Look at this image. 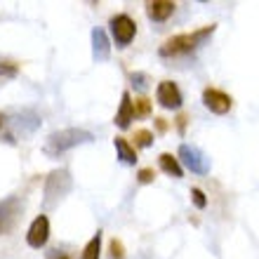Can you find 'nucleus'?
Listing matches in <instances>:
<instances>
[{"instance_id": "obj_4", "label": "nucleus", "mask_w": 259, "mask_h": 259, "mask_svg": "<svg viewBox=\"0 0 259 259\" xmlns=\"http://www.w3.org/2000/svg\"><path fill=\"white\" fill-rule=\"evenodd\" d=\"M24 214V200L17 196H7L0 200V236H7Z\"/></svg>"}, {"instance_id": "obj_19", "label": "nucleus", "mask_w": 259, "mask_h": 259, "mask_svg": "<svg viewBox=\"0 0 259 259\" xmlns=\"http://www.w3.org/2000/svg\"><path fill=\"white\" fill-rule=\"evenodd\" d=\"M191 200L198 210H205V207H207V198H205V193L200 191V189H191Z\"/></svg>"}, {"instance_id": "obj_17", "label": "nucleus", "mask_w": 259, "mask_h": 259, "mask_svg": "<svg viewBox=\"0 0 259 259\" xmlns=\"http://www.w3.org/2000/svg\"><path fill=\"white\" fill-rule=\"evenodd\" d=\"M151 144H153V132H149V130H137L135 132V146L149 149Z\"/></svg>"}, {"instance_id": "obj_6", "label": "nucleus", "mask_w": 259, "mask_h": 259, "mask_svg": "<svg viewBox=\"0 0 259 259\" xmlns=\"http://www.w3.org/2000/svg\"><path fill=\"white\" fill-rule=\"evenodd\" d=\"M109 26H111V33H113V40H116L118 48H127L130 42L135 40L137 24L127 14H116V17L109 21Z\"/></svg>"}, {"instance_id": "obj_24", "label": "nucleus", "mask_w": 259, "mask_h": 259, "mask_svg": "<svg viewBox=\"0 0 259 259\" xmlns=\"http://www.w3.org/2000/svg\"><path fill=\"white\" fill-rule=\"evenodd\" d=\"M156 125H158V130H160V132H165V130H167V125H165L163 118H156Z\"/></svg>"}, {"instance_id": "obj_15", "label": "nucleus", "mask_w": 259, "mask_h": 259, "mask_svg": "<svg viewBox=\"0 0 259 259\" xmlns=\"http://www.w3.org/2000/svg\"><path fill=\"white\" fill-rule=\"evenodd\" d=\"M158 163H160V167H163L165 175H170V177H175V179H179L182 175H184V170H182V163H179V160L172 156V153H160Z\"/></svg>"}, {"instance_id": "obj_12", "label": "nucleus", "mask_w": 259, "mask_h": 259, "mask_svg": "<svg viewBox=\"0 0 259 259\" xmlns=\"http://www.w3.org/2000/svg\"><path fill=\"white\" fill-rule=\"evenodd\" d=\"M132 120H135L132 97H130V92H123V97H120V106H118V113H116V120H113V123H116L120 130H127L130 125H132Z\"/></svg>"}, {"instance_id": "obj_2", "label": "nucleus", "mask_w": 259, "mask_h": 259, "mask_svg": "<svg viewBox=\"0 0 259 259\" xmlns=\"http://www.w3.org/2000/svg\"><path fill=\"white\" fill-rule=\"evenodd\" d=\"M214 24H210V26L200 28V31H193V33H179V35H172V38H167V40L160 45V57H177V55H189V52H193L196 48H200L207 38H210L212 33H214Z\"/></svg>"}, {"instance_id": "obj_16", "label": "nucleus", "mask_w": 259, "mask_h": 259, "mask_svg": "<svg viewBox=\"0 0 259 259\" xmlns=\"http://www.w3.org/2000/svg\"><path fill=\"white\" fill-rule=\"evenodd\" d=\"M99 254H102V231H97L90 238V243L82 250V259H99Z\"/></svg>"}, {"instance_id": "obj_9", "label": "nucleus", "mask_w": 259, "mask_h": 259, "mask_svg": "<svg viewBox=\"0 0 259 259\" xmlns=\"http://www.w3.org/2000/svg\"><path fill=\"white\" fill-rule=\"evenodd\" d=\"M203 104L205 109H210L212 113H217V116H224V113H229L233 106V99L226 92H222V90H214V88H207L203 92Z\"/></svg>"}, {"instance_id": "obj_5", "label": "nucleus", "mask_w": 259, "mask_h": 259, "mask_svg": "<svg viewBox=\"0 0 259 259\" xmlns=\"http://www.w3.org/2000/svg\"><path fill=\"white\" fill-rule=\"evenodd\" d=\"M177 160H182L184 167H189L193 175H207V172H210V158L205 156L198 146H191V144H182V146H179Z\"/></svg>"}, {"instance_id": "obj_10", "label": "nucleus", "mask_w": 259, "mask_h": 259, "mask_svg": "<svg viewBox=\"0 0 259 259\" xmlns=\"http://www.w3.org/2000/svg\"><path fill=\"white\" fill-rule=\"evenodd\" d=\"M92 57L95 62H106L111 57V40L104 28H92Z\"/></svg>"}, {"instance_id": "obj_26", "label": "nucleus", "mask_w": 259, "mask_h": 259, "mask_svg": "<svg viewBox=\"0 0 259 259\" xmlns=\"http://www.w3.org/2000/svg\"><path fill=\"white\" fill-rule=\"evenodd\" d=\"M55 259H68V257H64V254H62V257H55Z\"/></svg>"}, {"instance_id": "obj_14", "label": "nucleus", "mask_w": 259, "mask_h": 259, "mask_svg": "<svg viewBox=\"0 0 259 259\" xmlns=\"http://www.w3.org/2000/svg\"><path fill=\"white\" fill-rule=\"evenodd\" d=\"M113 146H116V153H118V158H120V163H125V165L137 163V151L125 137H116V139H113Z\"/></svg>"}, {"instance_id": "obj_20", "label": "nucleus", "mask_w": 259, "mask_h": 259, "mask_svg": "<svg viewBox=\"0 0 259 259\" xmlns=\"http://www.w3.org/2000/svg\"><path fill=\"white\" fill-rule=\"evenodd\" d=\"M111 259H125V247L118 238L111 240Z\"/></svg>"}, {"instance_id": "obj_21", "label": "nucleus", "mask_w": 259, "mask_h": 259, "mask_svg": "<svg viewBox=\"0 0 259 259\" xmlns=\"http://www.w3.org/2000/svg\"><path fill=\"white\" fill-rule=\"evenodd\" d=\"M137 179H139V184H151L156 179V172L151 170V167H142V170L137 172Z\"/></svg>"}, {"instance_id": "obj_23", "label": "nucleus", "mask_w": 259, "mask_h": 259, "mask_svg": "<svg viewBox=\"0 0 259 259\" xmlns=\"http://www.w3.org/2000/svg\"><path fill=\"white\" fill-rule=\"evenodd\" d=\"M186 120H189V118H186V116H184V113H182V116H179V118H177V127H179V132H182V135H184Z\"/></svg>"}, {"instance_id": "obj_3", "label": "nucleus", "mask_w": 259, "mask_h": 259, "mask_svg": "<svg viewBox=\"0 0 259 259\" xmlns=\"http://www.w3.org/2000/svg\"><path fill=\"white\" fill-rule=\"evenodd\" d=\"M73 189V177H71V172L59 167V170H52L45 179V189H42V203L45 207H55L64 200V198L71 193Z\"/></svg>"}, {"instance_id": "obj_11", "label": "nucleus", "mask_w": 259, "mask_h": 259, "mask_svg": "<svg viewBox=\"0 0 259 259\" xmlns=\"http://www.w3.org/2000/svg\"><path fill=\"white\" fill-rule=\"evenodd\" d=\"M175 7L177 5L170 0H153V3H146V17L151 21H165L172 17Z\"/></svg>"}, {"instance_id": "obj_8", "label": "nucleus", "mask_w": 259, "mask_h": 259, "mask_svg": "<svg viewBox=\"0 0 259 259\" xmlns=\"http://www.w3.org/2000/svg\"><path fill=\"white\" fill-rule=\"evenodd\" d=\"M50 240V219L45 217V214H40V217H35L33 222H31V226H28L26 231V243L33 250H40V247L48 245Z\"/></svg>"}, {"instance_id": "obj_1", "label": "nucleus", "mask_w": 259, "mask_h": 259, "mask_svg": "<svg viewBox=\"0 0 259 259\" xmlns=\"http://www.w3.org/2000/svg\"><path fill=\"white\" fill-rule=\"evenodd\" d=\"M95 139L92 132L88 130H80V127H66V130H59V132H52V135L45 139L42 144V153L50 158H57L66 153V151L75 149V146H82V144H90Z\"/></svg>"}, {"instance_id": "obj_13", "label": "nucleus", "mask_w": 259, "mask_h": 259, "mask_svg": "<svg viewBox=\"0 0 259 259\" xmlns=\"http://www.w3.org/2000/svg\"><path fill=\"white\" fill-rule=\"evenodd\" d=\"M12 125L21 137H26V135H33L35 130L40 127V118L35 116V113H31V111H26V113H21V116L14 118Z\"/></svg>"}, {"instance_id": "obj_22", "label": "nucleus", "mask_w": 259, "mask_h": 259, "mask_svg": "<svg viewBox=\"0 0 259 259\" xmlns=\"http://www.w3.org/2000/svg\"><path fill=\"white\" fill-rule=\"evenodd\" d=\"M130 78H132V85H135V90H139V92H144V90L149 88V85H146V75H144V73H132Z\"/></svg>"}, {"instance_id": "obj_7", "label": "nucleus", "mask_w": 259, "mask_h": 259, "mask_svg": "<svg viewBox=\"0 0 259 259\" xmlns=\"http://www.w3.org/2000/svg\"><path fill=\"white\" fill-rule=\"evenodd\" d=\"M156 99L158 104L167 111H177L182 109V102H184V97H182V90L177 88V82L172 80H160L156 88Z\"/></svg>"}, {"instance_id": "obj_18", "label": "nucleus", "mask_w": 259, "mask_h": 259, "mask_svg": "<svg viewBox=\"0 0 259 259\" xmlns=\"http://www.w3.org/2000/svg\"><path fill=\"white\" fill-rule=\"evenodd\" d=\"M132 106H135V116H149L151 113V102L149 99H137V102H132Z\"/></svg>"}, {"instance_id": "obj_25", "label": "nucleus", "mask_w": 259, "mask_h": 259, "mask_svg": "<svg viewBox=\"0 0 259 259\" xmlns=\"http://www.w3.org/2000/svg\"><path fill=\"white\" fill-rule=\"evenodd\" d=\"M3 123H5V118H3V116H0V127H3Z\"/></svg>"}]
</instances>
